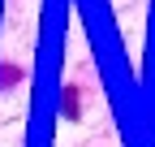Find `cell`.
<instances>
[{"mask_svg":"<svg viewBox=\"0 0 155 147\" xmlns=\"http://www.w3.org/2000/svg\"><path fill=\"white\" fill-rule=\"evenodd\" d=\"M61 113H65V121H82V87H65L61 91Z\"/></svg>","mask_w":155,"mask_h":147,"instance_id":"6da1fadb","label":"cell"},{"mask_svg":"<svg viewBox=\"0 0 155 147\" xmlns=\"http://www.w3.org/2000/svg\"><path fill=\"white\" fill-rule=\"evenodd\" d=\"M17 78H22V74H17V69H13V65H5V69H0V87H13V82H17Z\"/></svg>","mask_w":155,"mask_h":147,"instance_id":"7a4b0ae2","label":"cell"}]
</instances>
